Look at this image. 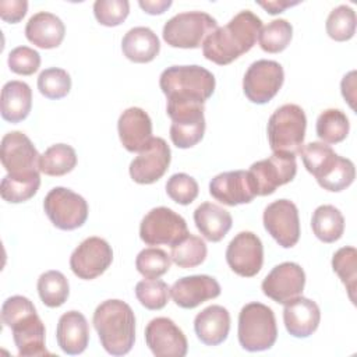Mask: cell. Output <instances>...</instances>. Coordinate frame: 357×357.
<instances>
[{
	"label": "cell",
	"mask_w": 357,
	"mask_h": 357,
	"mask_svg": "<svg viewBox=\"0 0 357 357\" xmlns=\"http://www.w3.org/2000/svg\"><path fill=\"white\" fill-rule=\"evenodd\" d=\"M262 29V21L250 10L236 14L225 26L216 28L202 43L205 59L226 66L251 50Z\"/></svg>",
	"instance_id": "cell-1"
},
{
	"label": "cell",
	"mask_w": 357,
	"mask_h": 357,
	"mask_svg": "<svg viewBox=\"0 0 357 357\" xmlns=\"http://www.w3.org/2000/svg\"><path fill=\"white\" fill-rule=\"evenodd\" d=\"M1 321L13 332L18 356H49L45 344V325L33 303L24 296H11L1 305Z\"/></svg>",
	"instance_id": "cell-2"
},
{
	"label": "cell",
	"mask_w": 357,
	"mask_h": 357,
	"mask_svg": "<svg viewBox=\"0 0 357 357\" xmlns=\"http://www.w3.org/2000/svg\"><path fill=\"white\" fill-rule=\"evenodd\" d=\"M215 85L213 74L201 66H172L159 77L166 106L204 105L215 92Z\"/></svg>",
	"instance_id": "cell-3"
},
{
	"label": "cell",
	"mask_w": 357,
	"mask_h": 357,
	"mask_svg": "<svg viewBox=\"0 0 357 357\" xmlns=\"http://www.w3.org/2000/svg\"><path fill=\"white\" fill-rule=\"evenodd\" d=\"M100 344L112 356L127 354L135 340V315L131 307L117 298L100 303L92 318Z\"/></svg>",
	"instance_id": "cell-4"
},
{
	"label": "cell",
	"mask_w": 357,
	"mask_h": 357,
	"mask_svg": "<svg viewBox=\"0 0 357 357\" xmlns=\"http://www.w3.org/2000/svg\"><path fill=\"white\" fill-rule=\"evenodd\" d=\"M307 117L304 110L294 103L276 109L268 120V139L272 152L297 155L305 137Z\"/></svg>",
	"instance_id": "cell-5"
},
{
	"label": "cell",
	"mask_w": 357,
	"mask_h": 357,
	"mask_svg": "<svg viewBox=\"0 0 357 357\" xmlns=\"http://www.w3.org/2000/svg\"><path fill=\"white\" fill-rule=\"evenodd\" d=\"M238 342L247 351L271 349L278 337V326L272 308L262 303H248L238 314Z\"/></svg>",
	"instance_id": "cell-6"
},
{
	"label": "cell",
	"mask_w": 357,
	"mask_h": 357,
	"mask_svg": "<svg viewBox=\"0 0 357 357\" xmlns=\"http://www.w3.org/2000/svg\"><path fill=\"white\" fill-rule=\"evenodd\" d=\"M218 28L216 20L204 11L180 13L163 26V39L172 47L197 49Z\"/></svg>",
	"instance_id": "cell-7"
},
{
	"label": "cell",
	"mask_w": 357,
	"mask_h": 357,
	"mask_svg": "<svg viewBox=\"0 0 357 357\" xmlns=\"http://www.w3.org/2000/svg\"><path fill=\"white\" fill-rule=\"evenodd\" d=\"M247 172L255 195H271L278 187L294 178L297 173L296 156L272 152L269 158L254 162Z\"/></svg>",
	"instance_id": "cell-8"
},
{
	"label": "cell",
	"mask_w": 357,
	"mask_h": 357,
	"mask_svg": "<svg viewBox=\"0 0 357 357\" xmlns=\"http://www.w3.org/2000/svg\"><path fill=\"white\" fill-rule=\"evenodd\" d=\"M43 209L50 222L60 230L78 229L88 218L85 198L66 187L52 188L43 199Z\"/></svg>",
	"instance_id": "cell-9"
},
{
	"label": "cell",
	"mask_w": 357,
	"mask_h": 357,
	"mask_svg": "<svg viewBox=\"0 0 357 357\" xmlns=\"http://www.w3.org/2000/svg\"><path fill=\"white\" fill-rule=\"evenodd\" d=\"M188 234L183 216L166 206L151 209L139 225V237L148 245H173Z\"/></svg>",
	"instance_id": "cell-10"
},
{
	"label": "cell",
	"mask_w": 357,
	"mask_h": 357,
	"mask_svg": "<svg viewBox=\"0 0 357 357\" xmlns=\"http://www.w3.org/2000/svg\"><path fill=\"white\" fill-rule=\"evenodd\" d=\"M283 67L275 60H257L244 74L243 91L247 99L257 105L268 103L282 88Z\"/></svg>",
	"instance_id": "cell-11"
},
{
	"label": "cell",
	"mask_w": 357,
	"mask_h": 357,
	"mask_svg": "<svg viewBox=\"0 0 357 357\" xmlns=\"http://www.w3.org/2000/svg\"><path fill=\"white\" fill-rule=\"evenodd\" d=\"M39 158L32 141L21 131L7 132L1 138L0 159L3 167L13 176L39 173Z\"/></svg>",
	"instance_id": "cell-12"
},
{
	"label": "cell",
	"mask_w": 357,
	"mask_h": 357,
	"mask_svg": "<svg viewBox=\"0 0 357 357\" xmlns=\"http://www.w3.org/2000/svg\"><path fill=\"white\" fill-rule=\"evenodd\" d=\"M264 227L283 248H291L300 238L298 209L290 199H278L264 211Z\"/></svg>",
	"instance_id": "cell-13"
},
{
	"label": "cell",
	"mask_w": 357,
	"mask_h": 357,
	"mask_svg": "<svg viewBox=\"0 0 357 357\" xmlns=\"http://www.w3.org/2000/svg\"><path fill=\"white\" fill-rule=\"evenodd\" d=\"M113 261V250L109 243L100 237L85 238L71 254L70 268L73 273L84 280H92L100 276Z\"/></svg>",
	"instance_id": "cell-14"
},
{
	"label": "cell",
	"mask_w": 357,
	"mask_h": 357,
	"mask_svg": "<svg viewBox=\"0 0 357 357\" xmlns=\"http://www.w3.org/2000/svg\"><path fill=\"white\" fill-rule=\"evenodd\" d=\"M226 261L230 269L243 278L255 276L264 264L261 238L252 231H240L226 248Z\"/></svg>",
	"instance_id": "cell-15"
},
{
	"label": "cell",
	"mask_w": 357,
	"mask_h": 357,
	"mask_svg": "<svg viewBox=\"0 0 357 357\" xmlns=\"http://www.w3.org/2000/svg\"><path fill=\"white\" fill-rule=\"evenodd\" d=\"M170 160L172 152L167 142L153 137L130 163V176L138 184H152L166 173Z\"/></svg>",
	"instance_id": "cell-16"
},
{
	"label": "cell",
	"mask_w": 357,
	"mask_h": 357,
	"mask_svg": "<svg viewBox=\"0 0 357 357\" xmlns=\"http://www.w3.org/2000/svg\"><path fill=\"white\" fill-rule=\"evenodd\" d=\"M145 342L156 357H184L188 350L184 332L166 317L149 321L145 328Z\"/></svg>",
	"instance_id": "cell-17"
},
{
	"label": "cell",
	"mask_w": 357,
	"mask_h": 357,
	"mask_svg": "<svg viewBox=\"0 0 357 357\" xmlns=\"http://www.w3.org/2000/svg\"><path fill=\"white\" fill-rule=\"evenodd\" d=\"M305 286L304 269L296 262L276 265L262 280V291L266 297L279 304L301 296Z\"/></svg>",
	"instance_id": "cell-18"
},
{
	"label": "cell",
	"mask_w": 357,
	"mask_h": 357,
	"mask_svg": "<svg viewBox=\"0 0 357 357\" xmlns=\"http://www.w3.org/2000/svg\"><path fill=\"white\" fill-rule=\"evenodd\" d=\"M209 194L216 201L229 206L248 204L257 197L245 170L219 173L209 183Z\"/></svg>",
	"instance_id": "cell-19"
},
{
	"label": "cell",
	"mask_w": 357,
	"mask_h": 357,
	"mask_svg": "<svg viewBox=\"0 0 357 357\" xmlns=\"http://www.w3.org/2000/svg\"><path fill=\"white\" fill-rule=\"evenodd\" d=\"M220 294V284L209 275L184 276L173 283L170 296L173 301L185 310H191L204 301L216 298Z\"/></svg>",
	"instance_id": "cell-20"
},
{
	"label": "cell",
	"mask_w": 357,
	"mask_h": 357,
	"mask_svg": "<svg viewBox=\"0 0 357 357\" xmlns=\"http://www.w3.org/2000/svg\"><path fill=\"white\" fill-rule=\"evenodd\" d=\"M119 137L128 152H141L153 138L152 121L141 107L126 109L117 121Z\"/></svg>",
	"instance_id": "cell-21"
},
{
	"label": "cell",
	"mask_w": 357,
	"mask_h": 357,
	"mask_svg": "<svg viewBox=\"0 0 357 357\" xmlns=\"http://www.w3.org/2000/svg\"><path fill=\"white\" fill-rule=\"evenodd\" d=\"M321 321V311L315 301L298 296L283 307V322L286 331L294 337H308L312 335Z\"/></svg>",
	"instance_id": "cell-22"
},
{
	"label": "cell",
	"mask_w": 357,
	"mask_h": 357,
	"mask_svg": "<svg viewBox=\"0 0 357 357\" xmlns=\"http://www.w3.org/2000/svg\"><path fill=\"white\" fill-rule=\"evenodd\" d=\"M56 339L66 354H81L89 342V325L86 318L74 310L64 312L57 322Z\"/></svg>",
	"instance_id": "cell-23"
},
{
	"label": "cell",
	"mask_w": 357,
	"mask_h": 357,
	"mask_svg": "<svg viewBox=\"0 0 357 357\" xmlns=\"http://www.w3.org/2000/svg\"><path fill=\"white\" fill-rule=\"evenodd\" d=\"M197 337L206 346H218L227 339L230 331V314L222 307L212 304L197 314L194 319Z\"/></svg>",
	"instance_id": "cell-24"
},
{
	"label": "cell",
	"mask_w": 357,
	"mask_h": 357,
	"mask_svg": "<svg viewBox=\"0 0 357 357\" xmlns=\"http://www.w3.org/2000/svg\"><path fill=\"white\" fill-rule=\"evenodd\" d=\"M66 35V26L63 21L47 11H39L33 14L25 25L26 39L40 49L57 47Z\"/></svg>",
	"instance_id": "cell-25"
},
{
	"label": "cell",
	"mask_w": 357,
	"mask_h": 357,
	"mask_svg": "<svg viewBox=\"0 0 357 357\" xmlns=\"http://www.w3.org/2000/svg\"><path fill=\"white\" fill-rule=\"evenodd\" d=\"M194 222L198 231L208 241H220L231 229V215L222 206L204 202L194 211Z\"/></svg>",
	"instance_id": "cell-26"
},
{
	"label": "cell",
	"mask_w": 357,
	"mask_h": 357,
	"mask_svg": "<svg viewBox=\"0 0 357 357\" xmlns=\"http://www.w3.org/2000/svg\"><path fill=\"white\" fill-rule=\"evenodd\" d=\"M32 107V91L24 81H8L1 89V117L10 123H20L28 117Z\"/></svg>",
	"instance_id": "cell-27"
},
{
	"label": "cell",
	"mask_w": 357,
	"mask_h": 357,
	"mask_svg": "<svg viewBox=\"0 0 357 357\" xmlns=\"http://www.w3.org/2000/svg\"><path fill=\"white\" fill-rule=\"evenodd\" d=\"M124 56L134 63H149L160 50L156 33L148 26L131 28L121 40Z\"/></svg>",
	"instance_id": "cell-28"
},
{
	"label": "cell",
	"mask_w": 357,
	"mask_h": 357,
	"mask_svg": "<svg viewBox=\"0 0 357 357\" xmlns=\"http://www.w3.org/2000/svg\"><path fill=\"white\" fill-rule=\"evenodd\" d=\"M300 156L308 173H311L319 183L337 165L339 155L325 142H310L303 145Z\"/></svg>",
	"instance_id": "cell-29"
},
{
	"label": "cell",
	"mask_w": 357,
	"mask_h": 357,
	"mask_svg": "<svg viewBox=\"0 0 357 357\" xmlns=\"http://www.w3.org/2000/svg\"><path fill=\"white\" fill-rule=\"evenodd\" d=\"M311 227L318 240L335 243L344 231V218L333 205H321L312 213Z\"/></svg>",
	"instance_id": "cell-30"
},
{
	"label": "cell",
	"mask_w": 357,
	"mask_h": 357,
	"mask_svg": "<svg viewBox=\"0 0 357 357\" xmlns=\"http://www.w3.org/2000/svg\"><path fill=\"white\" fill-rule=\"evenodd\" d=\"M77 166V153L67 144L49 146L39 158V170L47 176H64Z\"/></svg>",
	"instance_id": "cell-31"
},
{
	"label": "cell",
	"mask_w": 357,
	"mask_h": 357,
	"mask_svg": "<svg viewBox=\"0 0 357 357\" xmlns=\"http://www.w3.org/2000/svg\"><path fill=\"white\" fill-rule=\"evenodd\" d=\"M40 185L39 173L28 176L6 174L0 184L1 198L10 204H20L31 199Z\"/></svg>",
	"instance_id": "cell-32"
},
{
	"label": "cell",
	"mask_w": 357,
	"mask_h": 357,
	"mask_svg": "<svg viewBox=\"0 0 357 357\" xmlns=\"http://www.w3.org/2000/svg\"><path fill=\"white\" fill-rule=\"evenodd\" d=\"M170 248H172L170 251L172 261L178 268H183V269L195 268L201 265L205 261L206 252H208L205 241L201 237L194 236L191 233L184 236L180 241L173 244Z\"/></svg>",
	"instance_id": "cell-33"
},
{
	"label": "cell",
	"mask_w": 357,
	"mask_h": 357,
	"mask_svg": "<svg viewBox=\"0 0 357 357\" xmlns=\"http://www.w3.org/2000/svg\"><path fill=\"white\" fill-rule=\"evenodd\" d=\"M38 293L45 305L56 308L67 301L70 284L60 271H47L38 279Z\"/></svg>",
	"instance_id": "cell-34"
},
{
	"label": "cell",
	"mask_w": 357,
	"mask_h": 357,
	"mask_svg": "<svg viewBox=\"0 0 357 357\" xmlns=\"http://www.w3.org/2000/svg\"><path fill=\"white\" fill-rule=\"evenodd\" d=\"M317 135L325 144L342 142L350 130V123L340 109H326L317 119Z\"/></svg>",
	"instance_id": "cell-35"
},
{
	"label": "cell",
	"mask_w": 357,
	"mask_h": 357,
	"mask_svg": "<svg viewBox=\"0 0 357 357\" xmlns=\"http://www.w3.org/2000/svg\"><path fill=\"white\" fill-rule=\"evenodd\" d=\"M333 272L337 273L346 286L349 297L356 304V282H357V251L354 247H342L332 257Z\"/></svg>",
	"instance_id": "cell-36"
},
{
	"label": "cell",
	"mask_w": 357,
	"mask_h": 357,
	"mask_svg": "<svg viewBox=\"0 0 357 357\" xmlns=\"http://www.w3.org/2000/svg\"><path fill=\"white\" fill-rule=\"evenodd\" d=\"M293 36V26L287 20H273L265 25L259 35V46L266 53H279L283 52Z\"/></svg>",
	"instance_id": "cell-37"
},
{
	"label": "cell",
	"mask_w": 357,
	"mask_h": 357,
	"mask_svg": "<svg viewBox=\"0 0 357 357\" xmlns=\"http://www.w3.org/2000/svg\"><path fill=\"white\" fill-rule=\"evenodd\" d=\"M326 33L336 42H344L354 36L356 13L351 7L342 4L333 8L326 18Z\"/></svg>",
	"instance_id": "cell-38"
},
{
	"label": "cell",
	"mask_w": 357,
	"mask_h": 357,
	"mask_svg": "<svg viewBox=\"0 0 357 357\" xmlns=\"http://www.w3.org/2000/svg\"><path fill=\"white\" fill-rule=\"evenodd\" d=\"M170 255L156 247L144 248L135 258V268L145 279H158L170 268Z\"/></svg>",
	"instance_id": "cell-39"
},
{
	"label": "cell",
	"mask_w": 357,
	"mask_h": 357,
	"mask_svg": "<svg viewBox=\"0 0 357 357\" xmlns=\"http://www.w3.org/2000/svg\"><path fill=\"white\" fill-rule=\"evenodd\" d=\"M205 132V117H195L188 120L172 121L170 126V139L181 149L191 148L197 145Z\"/></svg>",
	"instance_id": "cell-40"
},
{
	"label": "cell",
	"mask_w": 357,
	"mask_h": 357,
	"mask_svg": "<svg viewBox=\"0 0 357 357\" xmlns=\"http://www.w3.org/2000/svg\"><path fill=\"white\" fill-rule=\"evenodd\" d=\"M38 89L47 99H61L71 89L70 74L57 67L46 68L38 77Z\"/></svg>",
	"instance_id": "cell-41"
},
{
	"label": "cell",
	"mask_w": 357,
	"mask_h": 357,
	"mask_svg": "<svg viewBox=\"0 0 357 357\" xmlns=\"http://www.w3.org/2000/svg\"><path fill=\"white\" fill-rule=\"evenodd\" d=\"M170 289L160 279H145L137 283L135 296L148 310H162L169 300Z\"/></svg>",
	"instance_id": "cell-42"
},
{
	"label": "cell",
	"mask_w": 357,
	"mask_h": 357,
	"mask_svg": "<svg viewBox=\"0 0 357 357\" xmlns=\"http://www.w3.org/2000/svg\"><path fill=\"white\" fill-rule=\"evenodd\" d=\"M130 13L127 0H96L93 3V14L100 25L117 26Z\"/></svg>",
	"instance_id": "cell-43"
},
{
	"label": "cell",
	"mask_w": 357,
	"mask_h": 357,
	"mask_svg": "<svg viewBox=\"0 0 357 357\" xmlns=\"http://www.w3.org/2000/svg\"><path fill=\"white\" fill-rule=\"evenodd\" d=\"M167 195L180 205H190L198 197V183L185 173H176L166 183Z\"/></svg>",
	"instance_id": "cell-44"
},
{
	"label": "cell",
	"mask_w": 357,
	"mask_h": 357,
	"mask_svg": "<svg viewBox=\"0 0 357 357\" xmlns=\"http://www.w3.org/2000/svg\"><path fill=\"white\" fill-rule=\"evenodd\" d=\"M354 177H356L354 163L350 159L340 156L335 169L318 184L324 190H328L332 192H339V191L346 190L354 181Z\"/></svg>",
	"instance_id": "cell-45"
},
{
	"label": "cell",
	"mask_w": 357,
	"mask_h": 357,
	"mask_svg": "<svg viewBox=\"0 0 357 357\" xmlns=\"http://www.w3.org/2000/svg\"><path fill=\"white\" fill-rule=\"evenodd\" d=\"M8 67L20 75H32L40 66V54L28 46L14 47L8 54Z\"/></svg>",
	"instance_id": "cell-46"
},
{
	"label": "cell",
	"mask_w": 357,
	"mask_h": 357,
	"mask_svg": "<svg viewBox=\"0 0 357 357\" xmlns=\"http://www.w3.org/2000/svg\"><path fill=\"white\" fill-rule=\"evenodd\" d=\"M28 11L26 0H1L0 1V18L10 24L20 22Z\"/></svg>",
	"instance_id": "cell-47"
},
{
	"label": "cell",
	"mask_w": 357,
	"mask_h": 357,
	"mask_svg": "<svg viewBox=\"0 0 357 357\" xmlns=\"http://www.w3.org/2000/svg\"><path fill=\"white\" fill-rule=\"evenodd\" d=\"M340 88H342V95L343 98L347 100L349 106L354 110L356 105V71H350L349 74H346L340 82Z\"/></svg>",
	"instance_id": "cell-48"
},
{
	"label": "cell",
	"mask_w": 357,
	"mask_h": 357,
	"mask_svg": "<svg viewBox=\"0 0 357 357\" xmlns=\"http://www.w3.org/2000/svg\"><path fill=\"white\" fill-rule=\"evenodd\" d=\"M139 7L151 14V15H156V14H163L170 6H172V1L170 0H139L138 1Z\"/></svg>",
	"instance_id": "cell-49"
},
{
	"label": "cell",
	"mask_w": 357,
	"mask_h": 357,
	"mask_svg": "<svg viewBox=\"0 0 357 357\" xmlns=\"http://www.w3.org/2000/svg\"><path fill=\"white\" fill-rule=\"evenodd\" d=\"M300 1H284V0H275V1H258V4L261 7H264L269 14L275 15V14H279V13H283L287 7H291V6H297Z\"/></svg>",
	"instance_id": "cell-50"
}]
</instances>
